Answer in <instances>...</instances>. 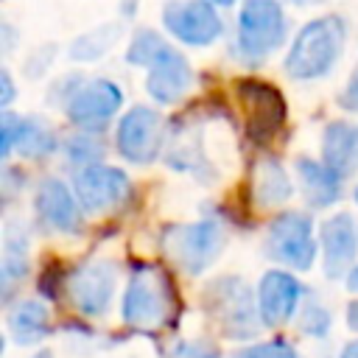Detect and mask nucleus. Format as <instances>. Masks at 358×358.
Wrapping results in <instances>:
<instances>
[{
  "instance_id": "412c9836",
  "label": "nucleus",
  "mask_w": 358,
  "mask_h": 358,
  "mask_svg": "<svg viewBox=\"0 0 358 358\" xmlns=\"http://www.w3.org/2000/svg\"><path fill=\"white\" fill-rule=\"evenodd\" d=\"M17 148L22 157L28 159H39L56 151V134L48 123H42L39 117H22L20 123V134H17Z\"/></svg>"
},
{
  "instance_id": "c9c22d12",
  "label": "nucleus",
  "mask_w": 358,
  "mask_h": 358,
  "mask_svg": "<svg viewBox=\"0 0 358 358\" xmlns=\"http://www.w3.org/2000/svg\"><path fill=\"white\" fill-rule=\"evenodd\" d=\"M34 358H53V355H50V352L45 350V352H39V355H34Z\"/></svg>"
},
{
  "instance_id": "aec40b11",
  "label": "nucleus",
  "mask_w": 358,
  "mask_h": 358,
  "mask_svg": "<svg viewBox=\"0 0 358 358\" xmlns=\"http://www.w3.org/2000/svg\"><path fill=\"white\" fill-rule=\"evenodd\" d=\"M50 313L39 299H22L8 310V333L17 344H36L42 336H48Z\"/></svg>"
},
{
  "instance_id": "9d476101",
  "label": "nucleus",
  "mask_w": 358,
  "mask_h": 358,
  "mask_svg": "<svg viewBox=\"0 0 358 358\" xmlns=\"http://www.w3.org/2000/svg\"><path fill=\"white\" fill-rule=\"evenodd\" d=\"M117 151L129 162L145 165L157 159L162 145V117L148 106L129 109L117 123Z\"/></svg>"
},
{
  "instance_id": "2f4dec72",
  "label": "nucleus",
  "mask_w": 358,
  "mask_h": 358,
  "mask_svg": "<svg viewBox=\"0 0 358 358\" xmlns=\"http://www.w3.org/2000/svg\"><path fill=\"white\" fill-rule=\"evenodd\" d=\"M347 324H350V330L358 333V299L347 305Z\"/></svg>"
},
{
  "instance_id": "f3484780",
  "label": "nucleus",
  "mask_w": 358,
  "mask_h": 358,
  "mask_svg": "<svg viewBox=\"0 0 358 358\" xmlns=\"http://www.w3.org/2000/svg\"><path fill=\"white\" fill-rule=\"evenodd\" d=\"M322 162L341 179L358 171V126L347 120H333L322 137Z\"/></svg>"
},
{
  "instance_id": "39448f33",
  "label": "nucleus",
  "mask_w": 358,
  "mask_h": 358,
  "mask_svg": "<svg viewBox=\"0 0 358 358\" xmlns=\"http://www.w3.org/2000/svg\"><path fill=\"white\" fill-rule=\"evenodd\" d=\"M285 39V17L277 0H246L238 14V50L249 62H260Z\"/></svg>"
},
{
  "instance_id": "423d86ee",
  "label": "nucleus",
  "mask_w": 358,
  "mask_h": 358,
  "mask_svg": "<svg viewBox=\"0 0 358 358\" xmlns=\"http://www.w3.org/2000/svg\"><path fill=\"white\" fill-rule=\"evenodd\" d=\"M266 249L274 260H280L296 271L310 268L313 257H316V241H313L310 218L305 213H296V210L277 215L268 227Z\"/></svg>"
},
{
  "instance_id": "b1692460",
  "label": "nucleus",
  "mask_w": 358,
  "mask_h": 358,
  "mask_svg": "<svg viewBox=\"0 0 358 358\" xmlns=\"http://www.w3.org/2000/svg\"><path fill=\"white\" fill-rule=\"evenodd\" d=\"M64 154L70 162L87 168V165H95L101 157H103V140L92 131H84V134H73L67 143H64Z\"/></svg>"
},
{
  "instance_id": "393cba45",
  "label": "nucleus",
  "mask_w": 358,
  "mask_h": 358,
  "mask_svg": "<svg viewBox=\"0 0 358 358\" xmlns=\"http://www.w3.org/2000/svg\"><path fill=\"white\" fill-rule=\"evenodd\" d=\"M115 36H117V28H115V25H106V28H101V31H92V34L76 39L73 48H70V53H73V59H78V62L98 59V56L115 42Z\"/></svg>"
},
{
  "instance_id": "7c9ffc66",
  "label": "nucleus",
  "mask_w": 358,
  "mask_h": 358,
  "mask_svg": "<svg viewBox=\"0 0 358 358\" xmlns=\"http://www.w3.org/2000/svg\"><path fill=\"white\" fill-rule=\"evenodd\" d=\"M0 84H3V92H0V103L3 106H8L11 103V98H14V84H11V76L3 70L0 73Z\"/></svg>"
},
{
  "instance_id": "72a5a7b5",
  "label": "nucleus",
  "mask_w": 358,
  "mask_h": 358,
  "mask_svg": "<svg viewBox=\"0 0 358 358\" xmlns=\"http://www.w3.org/2000/svg\"><path fill=\"white\" fill-rule=\"evenodd\" d=\"M347 288L358 294V266H355V268H352V271L347 274Z\"/></svg>"
},
{
  "instance_id": "a878e982",
  "label": "nucleus",
  "mask_w": 358,
  "mask_h": 358,
  "mask_svg": "<svg viewBox=\"0 0 358 358\" xmlns=\"http://www.w3.org/2000/svg\"><path fill=\"white\" fill-rule=\"evenodd\" d=\"M232 358H299L296 350L282 341V338H271V341H260V344H252L241 352H235Z\"/></svg>"
},
{
  "instance_id": "5701e85b",
  "label": "nucleus",
  "mask_w": 358,
  "mask_h": 358,
  "mask_svg": "<svg viewBox=\"0 0 358 358\" xmlns=\"http://www.w3.org/2000/svg\"><path fill=\"white\" fill-rule=\"evenodd\" d=\"M168 48H171V45H168L162 36H157L154 31H140V34H134V39H131V45H129L126 59H129V64L151 67Z\"/></svg>"
},
{
  "instance_id": "0eeeda50",
  "label": "nucleus",
  "mask_w": 358,
  "mask_h": 358,
  "mask_svg": "<svg viewBox=\"0 0 358 358\" xmlns=\"http://www.w3.org/2000/svg\"><path fill=\"white\" fill-rule=\"evenodd\" d=\"M238 98L243 103L249 140L266 143L285 123V101L277 87H271L266 81L246 78V81H238Z\"/></svg>"
},
{
  "instance_id": "4468645a",
  "label": "nucleus",
  "mask_w": 358,
  "mask_h": 358,
  "mask_svg": "<svg viewBox=\"0 0 358 358\" xmlns=\"http://www.w3.org/2000/svg\"><path fill=\"white\" fill-rule=\"evenodd\" d=\"M322 252H324V274L330 280L344 277L355 268L358 229L350 213H338L322 224Z\"/></svg>"
},
{
  "instance_id": "f03ea898",
  "label": "nucleus",
  "mask_w": 358,
  "mask_h": 358,
  "mask_svg": "<svg viewBox=\"0 0 358 358\" xmlns=\"http://www.w3.org/2000/svg\"><path fill=\"white\" fill-rule=\"evenodd\" d=\"M204 308L215 319L221 333L235 338V341L257 336V330L263 324L260 308L252 296V288L235 274L215 277L204 288Z\"/></svg>"
},
{
  "instance_id": "58836bf2",
  "label": "nucleus",
  "mask_w": 358,
  "mask_h": 358,
  "mask_svg": "<svg viewBox=\"0 0 358 358\" xmlns=\"http://www.w3.org/2000/svg\"><path fill=\"white\" fill-rule=\"evenodd\" d=\"M355 73H358V70H355Z\"/></svg>"
},
{
  "instance_id": "7ed1b4c3",
  "label": "nucleus",
  "mask_w": 358,
  "mask_h": 358,
  "mask_svg": "<svg viewBox=\"0 0 358 358\" xmlns=\"http://www.w3.org/2000/svg\"><path fill=\"white\" fill-rule=\"evenodd\" d=\"M173 310L171 280L154 266H137L123 294V322L129 327L154 330L168 322Z\"/></svg>"
},
{
  "instance_id": "6e6552de",
  "label": "nucleus",
  "mask_w": 358,
  "mask_h": 358,
  "mask_svg": "<svg viewBox=\"0 0 358 358\" xmlns=\"http://www.w3.org/2000/svg\"><path fill=\"white\" fill-rule=\"evenodd\" d=\"M73 187H76V196H78V201H81V207L87 213L115 210L131 193L129 176L120 168L101 165V162L87 165V168H78V173L73 179Z\"/></svg>"
},
{
  "instance_id": "4c0bfd02",
  "label": "nucleus",
  "mask_w": 358,
  "mask_h": 358,
  "mask_svg": "<svg viewBox=\"0 0 358 358\" xmlns=\"http://www.w3.org/2000/svg\"><path fill=\"white\" fill-rule=\"evenodd\" d=\"M296 3H302V0H296Z\"/></svg>"
},
{
  "instance_id": "1a4fd4ad",
  "label": "nucleus",
  "mask_w": 358,
  "mask_h": 358,
  "mask_svg": "<svg viewBox=\"0 0 358 358\" xmlns=\"http://www.w3.org/2000/svg\"><path fill=\"white\" fill-rule=\"evenodd\" d=\"M123 103V92L115 81H106V78H95V81H87L81 84L70 101H67V117L70 123H76L78 129L84 131H98L103 129L115 112L120 109Z\"/></svg>"
},
{
  "instance_id": "c85d7f7f",
  "label": "nucleus",
  "mask_w": 358,
  "mask_h": 358,
  "mask_svg": "<svg viewBox=\"0 0 358 358\" xmlns=\"http://www.w3.org/2000/svg\"><path fill=\"white\" fill-rule=\"evenodd\" d=\"M176 358H218V350L207 341H179L173 350Z\"/></svg>"
},
{
  "instance_id": "9b49d317",
  "label": "nucleus",
  "mask_w": 358,
  "mask_h": 358,
  "mask_svg": "<svg viewBox=\"0 0 358 358\" xmlns=\"http://www.w3.org/2000/svg\"><path fill=\"white\" fill-rule=\"evenodd\" d=\"M115 266L109 260H92L78 266L70 280H67V291L73 305L78 308V313L84 316H101L115 294Z\"/></svg>"
},
{
  "instance_id": "ddd939ff",
  "label": "nucleus",
  "mask_w": 358,
  "mask_h": 358,
  "mask_svg": "<svg viewBox=\"0 0 358 358\" xmlns=\"http://www.w3.org/2000/svg\"><path fill=\"white\" fill-rule=\"evenodd\" d=\"M302 299V285L291 271H280L271 268L260 277L257 285V308H260V319L268 327H280L285 324L294 313L296 305Z\"/></svg>"
},
{
  "instance_id": "e433bc0d",
  "label": "nucleus",
  "mask_w": 358,
  "mask_h": 358,
  "mask_svg": "<svg viewBox=\"0 0 358 358\" xmlns=\"http://www.w3.org/2000/svg\"><path fill=\"white\" fill-rule=\"evenodd\" d=\"M355 201H358V187H355Z\"/></svg>"
},
{
  "instance_id": "a211bd4d",
  "label": "nucleus",
  "mask_w": 358,
  "mask_h": 358,
  "mask_svg": "<svg viewBox=\"0 0 358 358\" xmlns=\"http://www.w3.org/2000/svg\"><path fill=\"white\" fill-rule=\"evenodd\" d=\"M296 173H299L302 193L310 207H330L341 196V176L333 173L324 162H313L302 157L296 162Z\"/></svg>"
},
{
  "instance_id": "f257e3e1",
  "label": "nucleus",
  "mask_w": 358,
  "mask_h": 358,
  "mask_svg": "<svg viewBox=\"0 0 358 358\" xmlns=\"http://www.w3.org/2000/svg\"><path fill=\"white\" fill-rule=\"evenodd\" d=\"M344 20L341 17H319L313 22H308L288 56H285V70L291 78L308 81V78H322L324 73H330V67L338 62L341 48H344Z\"/></svg>"
},
{
  "instance_id": "20e7f679",
  "label": "nucleus",
  "mask_w": 358,
  "mask_h": 358,
  "mask_svg": "<svg viewBox=\"0 0 358 358\" xmlns=\"http://www.w3.org/2000/svg\"><path fill=\"white\" fill-rule=\"evenodd\" d=\"M162 246L171 260L187 271L201 274L224 249V229L218 221H196V224H173L162 232Z\"/></svg>"
},
{
  "instance_id": "4be33fe9",
  "label": "nucleus",
  "mask_w": 358,
  "mask_h": 358,
  "mask_svg": "<svg viewBox=\"0 0 358 358\" xmlns=\"http://www.w3.org/2000/svg\"><path fill=\"white\" fill-rule=\"evenodd\" d=\"M28 271V241L20 229L8 227L6 229V249H3V266H0V280H3V291L8 294V288L22 280Z\"/></svg>"
},
{
  "instance_id": "f8f14e48",
  "label": "nucleus",
  "mask_w": 358,
  "mask_h": 358,
  "mask_svg": "<svg viewBox=\"0 0 358 358\" xmlns=\"http://www.w3.org/2000/svg\"><path fill=\"white\" fill-rule=\"evenodd\" d=\"M165 28L185 45H210L221 36V17L210 0H182L165 8Z\"/></svg>"
},
{
  "instance_id": "6ab92c4d",
  "label": "nucleus",
  "mask_w": 358,
  "mask_h": 358,
  "mask_svg": "<svg viewBox=\"0 0 358 358\" xmlns=\"http://www.w3.org/2000/svg\"><path fill=\"white\" fill-rule=\"evenodd\" d=\"M252 193H255V201L260 207H277V204L288 201L291 179H288L285 168L277 159L263 157L255 165V173H252Z\"/></svg>"
},
{
  "instance_id": "cd10ccee",
  "label": "nucleus",
  "mask_w": 358,
  "mask_h": 358,
  "mask_svg": "<svg viewBox=\"0 0 358 358\" xmlns=\"http://www.w3.org/2000/svg\"><path fill=\"white\" fill-rule=\"evenodd\" d=\"M20 123H22V117H17V115H11V112H3V117H0V154H3V157H8L11 148H17Z\"/></svg>"
},
{
  "instance_id": "473e14b6",
  "label": "nucleus",
  "mask_w": 358,
  "mask_h": 358,
  "mask_svg": "<svg viewBox=\"0 0 358 358\" xmlns=\"http://www.w3.org/2000/svg\"><path fill=\"white\" fill-rule=\"evenodd\" d=\"M341 358H358V338H355V341H350V344L341 350Z\"/></svg>"
},
{
  "instance_id": "dca6fc26",
  "label": "nucleus",
  "mask_w": 358,
  "mask_h": 358,
  "mask_svg": "<svg viewBox=\"0 0 358 358\" xmlns=\"http://www.w3.org/2000/svg\"><path fill=\"white\" fill-rule=\"evenodd\" d=\"M193 84V70L173 48H168L151 67H148V95L157 103H176Z\"/></svg>"
},
{
  "instance_id": "2eb2a0df",
  "label": "nucleus",
  "mask_w": 358,
  "mask_h": 358,
  "mask_svg": "<svg viewBox=\"0 0 358 358\" xmlns=\"http://www.w3.org/2000/svg\"><path fill=\"white\" fill-rule=\"evenodd\" d=\"M81 201L78 196L70 193V187L59 179H45L36 187V213L45 224H50L59 232H81L84 218H81Z\"/></svg>"
},
{
  "instance_id": "c756f323",
  "label": "nucleus",
  "mask_w": 358,
  "mask_h": 358,
  "mask_svg": "<svg viewBox=\"0 0 358 358\" xmlns=\"http://www.w3.org/2000/svg\"><path fill=\"white\" fill-rule=\"evenodd\" d=\"M341 106L344 109H358V73L350 78L347 90L341 92Z\"/></svg>"
},
{
  "instance_id": "bb28decb",
  "label": "nucleus",
  "mask_w": 358,
  "mask_h": 358,
  "mask_svg": "<svg viewBox=\"0 0 358 358\" xmlns=\"http://www.w3.org/2000/svg\"><path fill=\"white\" fill-rule=\"evenodd\" d=\"M299 327L308 333V336H324L330 330V313L319 305V302H308L305 310H302V319H299Z\"/></svg>"
},
{
  "instance_id": "f704fd0d",
  "label": "nucleus",
  "mask_w": 358,
  "mask_h": 358,
  "mask_svg": "<svg viewBox=\"0 0 358 358\" xmlns=\"http://www.w3.org/2000/svg\"><path fill=\"white\" fill-rule=\"evenodd\" d=\"M210 3H215V6H229V3H235V0H210Z\"/></svg>"
}]
</instances>
